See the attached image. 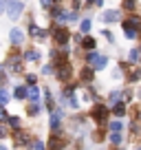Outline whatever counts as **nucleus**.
Segmentation results:
<instances>
[{
	"label": "nucleus",
	"mask_w": 141,
	"mask_h": 150,
	"mask_svg": "<svg viewBox=\"0 0 141 150\" xmlns=\"http://www.w3.org/2000/svg\"><path fill=\"white\" fill-rule=\"evenodd\" d=\"M70 29H68V24H53L51 29H49V38H51L53 42H55V47H66V44L70 42Z\"/></svg>",
	"instance_id": "nucleus-1"
},
{
	"label": "nucleus",
	"mask_w": 141,
	"mask_h": 150,
	"mask_svg": "<svg viewBox=\"0 0 141 150\" xmlns=\"http://www.w3.org/2000/svg\"><path fill=\"white\" fill-rule=\"evenodd\" d=\"M108 115H110V106H106V104L95 102L93 106H90V119H93L97 126H106V124H108Z\"/></svg>",
	"instance_id": "nucleus-2"
},
{
	"label": "nucleus",
	"mask_w": 141,
	"mask_h": 150,
	"mask_svg": "<svg viewBox=\"0 0 141 150\" xmlns=\"http://www.w3.org/2000/svg\"><path fill=\"white\" fill-rule=\"evenodd\" d=\"M84 60H86V64H88V66H93V69H95V73H99V71H104L106 66H108V55L99 53L97 49H95V51H88L84 55Z\"/></svg>",
	"instance_id": "nucleus-3"
},
{
	"label": "nucleus",
	"mask_w": 141,
	"mask_h": 150,
	"mask_svg": "<svg viewBox=\"0 0 141 150\" xmlns=\"http://www.w3.org/2000/svg\"><path fill=\"white\" fill-rule=\"evenodd\" d=\"M53 75L57 77V82H60V84L73 82L75 73H73V64H70V60H64V62H60V64H55V73H53Z\"/></svg>",
	"instance_id": "nucleus-4"
},
{
	"label": "nucleus",
	"mask_w": 141,
	"mask_h": 150,
	"mask_svg": "<svg viewBox=\"0 0 141 150\" xmlns=\"http://www.w3.org/2000/svg\"><path fill=\"white\" fill-rule=\"evenodd\" d=\"M5 13L9 22H18L24 13V2L22 0H7V7H5Z\"/></svg>",
	"instance_id": "nucleus-5"
},
{
	"label": "nucleus",
	"mask_w": 141,
	"mask_h": 150,
	"mask_svg": "<svg viewBox=\"0 0 141 150\" xmlns=\"http://www.w3.org/2000/svg\"><path fill=\"white\" fill-rule=\"evenodd\" d=\"M27 38H33L38 44H42V42H47V40H49V29L38 27V22L31 18V20H29V24H27Z\"/></svg>",
	"instance_id": "nucleus-6"
},
{
	"label": "nucleus",
	"mask_w": 141,
	"mask_h": 150,
	"mask_svg": "<svg viewBox=\"0 0 141 150\" xmlns=\"http://www.w3.org/2000/svg\"><path fill=\"white\" fill-rule=\"evenodd\" d=\"M121 29H123V35H126L130 42H132V40H141V27L128 22L126 18H121Z\"/></svg>",
	"instance_id": "nucleus-7"
},
{
	"label": "nucleus",
	"mask_w": 141,
	"mask_h": 150,
	"mask_svg": "<svg viewBox=\"0 0 141 150\" xmlns=\"http://www.w3.org/2000/svg\"><path fill=\"white\" fill-rule=\"evenodd\" d=\"M16 135H13V141H16V146H20V148H33V139H31V135H29L27 130H13Z\"/></svg>",
	"instance_id": "nucleus-8"
},
{
	"label": "nucleus",
	"mask_w": 141,
	"mask_h": 150,
	"mask_svg": "<svg viewBox=\"0 0 141 150\" xmlns=\"http://www.w3.org/2000/svg\"><path fill=\"white\" fill-rule=\"evenodd\" d=\"M24 38H27V33L22 31L20 27H13V29H9V47H22L24 44Z\"/></svg>",
	"instance_id": "nucleus-9"
},
{
	"label": "nucleus",
	"mask_w": 141,
	"mask_h": 150,
	"mask_svg": "<svg viewBox=\"0 0 141 150\" xmlns=\"http://www.w3.org/2000/svg\"><path fill=\"white\" fill-rule=\"evenodd\" d=\"M99 20H104L106 24H115V22H121V9H104Z\"/></svg>",
	"instance_id": "nucleus-10"
},
{
	"label": "nucleus",
	"mask_w": 141,
	"mask_h": 150,
	"mask_svg": "<svg viewBox=\"0 0 141 150\" xmlns=\"http://www.w3.org/2000/svg\"><path fill=\"white\" fill-rule=\"evenodd\" d=\"M77 49H80V51H84V53L95 51V49H97V38H93L90 33L82 35V40H80V44H77Z\"/></svg>",
	"instance_id": "nucleus-11"
},
{
	"label": "nucleus",
	"mask_w": 141,
	"mask_h": 150,
	"mask_svg": "<svg viewBox=\"0 0 141 150\" xmlns=\"http://www.w3.org/2000/svg\"><path fill=\"white\" fill-rule=\"evenodd\" d=\"M62 122H64V110H62V108H55V110L51 112V117H49V126H51V130L57 132L62 128Z\"/></svg>",
	"instance_id": "nucleus-12"
},
{
	"label": "nucleus",
	"mask_w": 141,
	"mask_h": 150,
	"mask_svg": "<svg viewBox=\"0 0 141 150\" xmlns=\"http://www.w3.org/2000/svg\"><path fill=\"white\" fill-rule=\"evenodd\" d=\"M93 80H95V69H93V66H88V64L82 66L77 82H80V84H93Z\"/></svg>",
	"instance_id": "nucleus-13"
},
{
	"label": "nucleus",
	"mask_w": 141,
	"mask_h": 150,
	"mask_svg": "<svg viewBox=\"0 0 141 150\" xmlns=\"http://www.w3.org/2000/svg\"><path fill=\"white\" fill-rule=\"evenodd\" d=\"M22 60L24 62H40L42 60V51L38 47H27L22 51Z\"/></svg>",
	"instance_id": "nucleus-14"
},
{
	"label": "nucleus",
	"mask_w": 141,
	"mask_h": 150,
	"mask_svg": "<svg viewBox=\"0 0 141 150\" xmlns=\"http://www.w3.org/2000/svg\"><path fill=\"white\" fill-rule=\"evenodd\" d=\"M123 80L130 82V84H137V82H141V66H130V69L123 73Z\"/></svg>",
	"instance_id": "nucleus-15"
},
{
	"label": "nucleus",
	"mask_w": 141,
	"mask_h": 150,
	"mask_svg": "<svg viewBox=\"0 0 141 150\" xmlns=\"http://www.w3.org/2000/svg\"><path fill=\"white\" fill-rule=\"evenodd\" d=\"M64 146H66V141L62 139L57 132H53L51 137H49V144H47V150H64Z\"/></svg>",
	"instance_id": "nucleus-16"
},
{
	"label": "nucleus",
	"mask_w": 141,
	"mask_h": 150,
	"mask_svg": "<svg viewBox=\"0 0 141 150\" xmlns=\"http://www.w3.org/2000/svg\"><path fill=\"white\" fill-rule=\"evenodd\" d=\"M11 97L18 99V102H27V84H20L13 88V93H11Z\"/></svg>",
	"instance_id": "nucleus-17"
},
{
	"label": "nucleus",
	"mask_w": 141,
	"mask_h": 150,
	"mask_svg": "<svg viewBox=\"0 0 141 150\" xmlns=\"http://www.w3.org/2000/svg\"><path fill=\"white\" fill-rule=\"evenodd\" d=\"M44 108H47L49 112H53V110H55V99H53L51 88H44Z\"/></svg>",
	"instance_id": "nucleus-18"
},
{
	"label": "nucleus",
	"mask_w": 141,
	"mask_h": 150,
	"mask_svg": "<svg viewBox=\"0 0 141 150\" xmlns=\"http://www.w3.org/2000/svg\"><path fill=\"white\" fill-rule=\"evenodd\" d=\"M137 7H139V0H121V7H119V9L126 11V13H135Z\"/></svg>",
	"instance_id": "nucleus-19"
},
{
	"label": "nucleus",
	"mask_w": 141,
	"mask_h": 150,
	"mask_svg": "<svg viewBox=\"0 0 141 150\" xmlns=\"http://www.w3.org/2000/svg\"><path fill=\"white\" fill-rule=\"evenodd\" d=\"M110 110L115 112V117H123V115H126V110H128V106H126V102H121V99H119V102H115L113 106H110Z\"/></svg>",
	"instance_id": "nucleus-20"
},
{
	"label": "nucleus",
	"mask_w": 141,
	"mask_h": 150,
	"mask_svg": "<svg viewBox=\"0 0 141 150\" xmlns=\"http://www.w3.org/2000/svg\"><path fill=\"white\" fill-rule=\"evenodd\" d=\"M40 88H38V84L35 86H27V99L29 102H40Z\"/></svg>",
	"instance_id": "nucleus-21"
},
{
	"label": "nucleus",
	"mask_w": 141,
	"mask_h": 150,
	"mask_svg": "<svg viewBox=\"0 0 141 150\" xmlns=\"http://www.w3.org/2000/svg\"><path fill=\"white\" fill-rule=\"evenodd\" d=\"M139 60H141V49L132 47L130 51H128V64H139Z\"/></svg>",
	"instance_id": "nucleus-22"
},
{
	"label": "nucleus",
	"mask_w": 141,
	"mask_h": 150,
	"mask_svg": "<svg viewBox=\"0 0 141 150\" xmlns=\"http://www.w3.org/2000/svg\"><path fill=\"white\" fill-rule=\"evenodd\" d=\"M5 124L11 128V130H20V128H22V119H20V117H16V115H9Z\"/></svg>",
	"instance_id": "nucleus-23"
},
{
	"label": "nucleus",
	"mask_w": 141,
	"mask_h": 150,
	"mask_svg": "<svg viewBox=\"0 0 141 150\" xmlns=\"http://www.w3.org/2000/svg\"><path fill=\"white\" fill-rule=\"evenodd\" d=\"M90 29H93V18H82L80 20V33L86 35V33H90Z\"/></svg>",
	"instance_id": "nucleus-24"
},
{
	"label": "nucleus",
	"mask_w": 141,
	"mask_h": 150,
	"mask_svg": "<svg viewBox=\"0 0 141 150\" xmlns=\"http://www.w3.org/2000/svg\"><path fill=\"white\" fill-rule=\"evenodd\" d=\"M40 110H42V106H40L38 102H29V106H27V115L29 117H38Z\"/></svg>",
	"instance_id": "nucleus-25"
},
{
	"label": "nucleus",
	"mask_w": 141,
	"mask_h": 150,
	"mask_svg": "<svg viewBox=\"0 0 141 150\" xmlns=\"http://www.w3.org/2000/svg\"><path fill=\"white\" fill-rule=\"evenodd\" d=\"M121 95H123V88H113V91L108 93V104L113 106L115 102H119V99H121Z\"/></svg>",
	"instance_id": "nucleus-26"
},
{
	"label": "nucleus",
	"mask_w": 141,
	"mask_h": 150,
	"mask_svg": "<svg viewBox=\"0 0 141 150\" xmlns=\"http://www.w3.org/2000/svg\"><path fill=\"white\" fill-rule=\"evenodd\" d=\"M11 99V93L5 88V86H0V106H5V104H9Z\"/></svg>",
	"instance_id": "nucleus-27"
},
{
	"label": "nucleus",
	"mask_w": 141,
	"mask_h": 150,
	"mask_svg": "<svg viewBox=\"0 0 141 150\" xmlns=\"http://www.w3.org/2000/svg\"><path fill=\"white\" fill-rule=\"evenodd\" d=\"M108 130L110 132H121L123 130V124L119 122V119H113V122H108Z\"/></svg>",
	"instance_id": "nucleus-28"
},
{
	"label": "nucleus",
	"mask_w": 141,
	"mask_h": 150,
	"mask_svg": "<svg viewBox=\"0 0 141 150\" xmlns=\"http://www.w3.org/2000/svg\"><path fill=\"white\" fill-rule=\"evenodd\" d=\"M53 73H55V66H53V62H47V64L40 69V75H44V77H47V75H53Z\"/></svg>",
	"instance_id": "nucleus-29"
},
{
	"label": "nucleus",
	"mask_w": 141,
	"mask_h": 150,
	"mask_svg": "<svg viewBox=\"0 0 141 150\" xmlns=\"http://www.w3.org/2000/svg\"><path fill=\"white\" fill-rule=\"evenodd\" d=\"M108 141H110L113 146H121L123 137H121V132H110V135H108Z\"/></svg>",
	"instance_id": "nucleus-30"
},
{
	"label": "nucleus",
	"mask_w": 141,
	"mask_h": 150,
	"mask_svg": "<svg viewBox=\"0 0 141 150\" xmlns=\"http://www.w3.org/2000/svg\"><path fill=\"white\" fill-rule=\"evenodd\" d=\"M24 84L27 86H35L38 84V75L35 73H24Z\"/></svg>",
	"instance_id": "nucleus-31"
},
{
	"label": "nucleus",
	"mask_w": 141,
	"mask_h": 150,
	"mask_svg": "<svg viewBox=\"0 0 141 150\" xmlns=\"http://www.w3.org/2000/svg\"><path fill=\"white\" fill-rule=\"evenodd\" d=\"M84 9V0H70V11H82Z\"/></svg>",
	"instance_id": "nucleus-32"
},
{
	"label": "nucleus",
	"mask_w": 141,
	"mask_h": 150,
	"mask_svg": "<svg viewBox=\"0 0 141 150\" xmlns=\"http://www.w3.org/2000/svg\"><path fill=\"white\" fill-rule=\"evenodd\" d=\"M53 7V0H40V9L42 11H51Z\"/></svg>",
	"instance_id": "nucleus-33"
},
{
	"label": "nucleus",
	"mask_w": 141,
	"mask_h": 150,
	"mask_svg": "<svg viewBox=\"0 0 141 150\" xmlns=\"http://www.w3.org/2000/svg\"><path fill=\"white\" fill-rule=\"evenodd\" d=\"M102 35L106 38L110 44H115V35H113V31H108V29H102Z\"/></svg>",
	"instance_id": "nucleus-34"
},
{
	"label": "nucleus",
	"mask_w": 141,
	"mask_h": 150,
	"mask_svg": "<svg viewBox=\"0 0 141 150\" xmlns=\"http://www.w3.org/2000/svg\"><path fill=\"white\" fill-rule=\"evenodd\" d=\"M121 97H123V102H132V97H135V93H132V91L130 88H123V95H121Z\"/></svg>",
	"instance_id": "nucleus-35"
},
{
	"label": "nucleus",
	"mask_w": 141,
	"mask_h": 150,
	"mask_svg": "<svg viewBox=\"0 0 141 150\" xmlns=\"http://www.w3.org/2000/svg\"><path fill=\"white\" fill-rule=\"evenodd\" d=\"M33 150H47V144L40 141V139H35V141H33Z\"/></svg>",
	"instance_id": "nucleus-36"
},
{
	"label": "nucleus",
	"mask_w": 141,
	"mask_h": 150,
	"mask_svg": "<svg viewBox=\"0 0 141 150\" xmlns=\"http://www.w3.org/2000/svg\"><path fill=\"white\" fill-rule=\"evenodd\" d=\"M7 117H9V112L5 110V106H0V124H5V122H7Z\"/></svg>",
	"instance_id": "nucleus-37"
},
{
	"label": "nucleus",
	"mask_w": 141,
	"mask_h": 150,
	"mask_svg": "<svg viewBox=\"0 0 141 150\" xmlns=\"http://www.w3.org/2000/svg\"><path fill=\"white\" fill-rule=\"evenodd\" d=\"M7 135H9V128H7L5 124H0V139H5Z\"/></svg>",
	"instance_id": "nucleus-38"
},
{
	"label": "nucleus",
	"mask_w": 141,
	"mask_h": 150,
	"mask_svg": "<svg viewBox=\"0 0 141 150\" xmlns=\"http://www.w3.org/2000/svg\"><path fill=\"white\" fill-rule=\"evenodd\" d=\"M93 7H97V9H104V0H93Z\"/></svg>",
	"instance_id": "nucleus-39"
},
{
	"label": "nucleus",
	"mask_w": 141,
	"mask_h": 150,
	"mask_svg": "<svg viewBox=\"0 0 141 150\" xmlns=\"http://www.w3.org/2000/svg\"><path fill=\"white\" fill-rule=\"evenodd\" d=\"M5 7H7V0H0V16L5 13Z\"/></svg>",
	"instance_id": "nucleus-40"
},
{
	"label": "nucleus",
	"mask_w": 141,
	"mask_h": 150,
	"mask_svg": "<svg viewBox=\"0 0 141 150\" xmlns=\"http://www.w3.org/2000/svg\"><path fill=\"white\" fill-rule=\"evenodd\" d=\"M84 7H86V9H90V7H93V0H84Z\"/></svg>",
	"instance_id": "nucleus-41"
},
{
	"label": "nucleus",
	"mask_w": 141,
	"mask_h": 150,
	"mask_svg": "<svg viewBox=\"0 0 141 150\" xmlns=\"http://www.w3.org/2000/svg\"><path fill=\"white\" fill-rule=\"evenodd\" d=\"M0 150H9V148H7V146H0Z\"/></svg>",
	"instance_id": "nucleus-42"
},
{
	"label": "nucleus",
	"mask_w": 141,
	"mask_h": 150,
	"mask_svg": "<svg viewBox=\"0 0 141 150\" xmlns=\"http://www.w3.org/2000/svg\"><path fill=\"white\" fill-rule=\"evenodd\" d=\"M139 49H141V44H139Z\"/></svg>",
	"instance_id": "nucleus-43"
},
{
	"label": "nucleus",
	"mask_w": 141,
	"mask_h": 150,
	"mask_svg": "<svg viewBox=\"0 0 141 150\" xmlns=\"http://www.w3.org/2000/svg\"><path fill=\"white\" fill-rule=\"evenodd\" d=\"M137 150H141V148H137Z\"/></svg>",
	"instance_id": "nucleus-44"
}]
</instances>
